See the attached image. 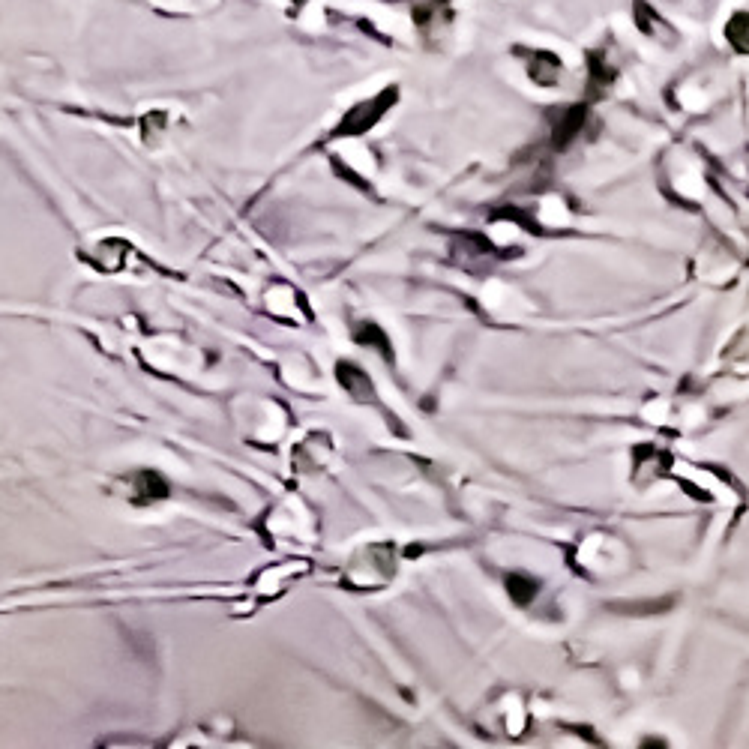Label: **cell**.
I'll use <instances>...</instances> for the list:
<instances>
[{"instance_id":"2","label":"cell","mask_w":749,"mask_h":749,"mask_svg":"<svg viewBox=\"0 0 749 749\" xmlns=\"http://www.w3.org/2000/svg\"><path fill=\"white\" fill-rule=\"evenodd\" d=\"M726 36H729V42H732L735 48L749 51V12H738V15L729 21Z\"/></svg>"},{"instance_id":"1","label":"cell","mask_w":749,"mask_h":749,"mask_svg":"<svg viewBox=\"0 0 749 749\" xmlns=\"http://www.w3.org/2000/svg\"><path fill=\"white\" fill-rule=\"evenodd\" d=\"M531 75H534L540 84H555L558 75H561V63H558L552 54H537L534 63H531Z\"/></svg>"}]
</instances>
